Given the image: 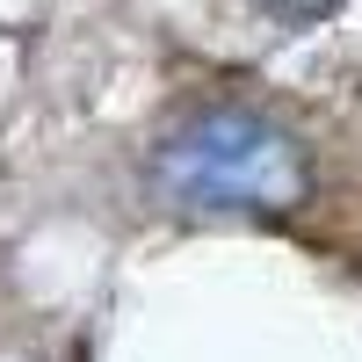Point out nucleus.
Masks as SVG:
<instances>
[{
    "label": "nucleus",
    "instance_id": "f03ea898",
    "mask_svg": "<svg viewBox=\"0 0 362 362\" xmlns=\"http://www.w3.org/2000/svg\"><path fill=\"white\" fill-rule=\"evenodd\" d=\"M268 15H283V22H305V15H319V8H334V0H261Z\"/></svg>",
    "mask_w": 362,
    "mask_h": 362
},
{
    "label": "nucleus",
    "instance_id": "f257e3e1",
    "mask_svg": "<svg viewBox=\"0 0 362 362\" xmlns=\"http://www.w3.org/2000/svg\"><path fill=\"white\" fill-rule=\"evenodd\" d=\"M153 181L189 210H290L305 196V153L247 109H203L153 153Z\"/></svg>",
    "mask_w": 362,
    "mask_h": 362
}]
</instances>
